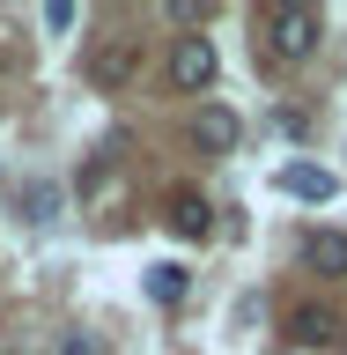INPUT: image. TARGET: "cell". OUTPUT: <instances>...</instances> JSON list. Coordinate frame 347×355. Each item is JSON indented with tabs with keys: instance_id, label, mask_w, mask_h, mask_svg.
Segmentation results:
<instances>
[{
	"instance_id": "cell-1",
	"label": "cell",
	"mask_w": 347,
	"mask_h": 355,
	"mask_svg": "<svg viewBox=\"0 0 347 355\" xmlns=\"http://www.w3.org/2000/svg\"><path fill=\"white\" fill-rule=\"evenodd\" d=\"M259 30H266V52H274V60H310L318 37H326V15L303 8V0H281V8L259 15Z\"/></svg>"
},
{
	"instance_id": "cell-2",
	"label": "cell",
	"mask_w": 347,
	"mask_h": 355,
	"mask_svg": "<svg viewBox=\"0 0 347 355\" xmlns=\"http://www.w3.org/2000/svg\"><path fill=\"white\" fill-rule=\"evenodd\" d=\"M222 60H215V44L207 37H177L170 44V89H185V96H199V89H215Z\"/></svg>"
},
{
	"instance_id": "cell-3",
	"label": "cell",
	"mask_w": 347,
	"mask_h": 355,
	"mask_svg": "<svg viewBox=\"0 0 347 355\" xmlns=\"http://www.w3.org/2000/svg\"><path fill=\"white\" fill-rule=\"evenodd\" d=\"M303 266L318 282H347V230H310L303 237Z\"/></svg>"
},
{
	"instance_id": "cell-4",
	"label": "cell",
	"mask_w": 347,
	"mask_h": 355,
	"mask_svg": "<svg viewBox=\"0 0 347 355\" xmlns=\"http://www.w3.org/2000/svg\"><path fill=\"white\" fill-rule=\"evenodd\" d=\"M163 222H170V237H185V244H193V237H207V230H215V207H207V200L185 185V193H170Z\"/></svg>"
},
{
	"instance_id": "cell-5",
	"label": "cell",
	"mask_w": 347,
	"mask_h": 355,
	"mask_svg": "<svg viewBox=\"0 0 347 355\" xmlns=\"http://www.w3.org/2000/svg\"><path fill=\"white\" fill-rule=\"evenodd\" d=\"M332 333H340V311H332V304H296V311H288V340L332 348Z\"/></svg>"
},
{
	"instance_id": "cell-6",
	"label": "cell",
	"mask_w": 347,
	"mask_h": 355,
	"mask_svg": "<svg viewBox=\"0 0 347 355\" xmlns=\"http://www.w3.org/2000/svg\"><path fill=\"white\" fill-rule=\"evenodd\" d=\"M237 111H229V104H199V119H193V141H199V148H207V155H229V148H237Z\"/></svg>"
},
{
	"instance_id": "cell-7",
	"label": "cell",
	"mask_w": 347,
	"mask_h": 355,
	"mask_svg": "<svg viewBox=\"0 0 347 355\" xmlns=\"http://www.w3.org/2000/svg\"><path fill=\"white\" fill-rule=\"evenodd\" d=\"M133 67H141V52H133V44H111V52H96V60H89V82H96V89H126Z\"/></svg>"
},
{
	"instance_id": "cell-8",
	"label": "cell",
	"mask_w": 347,
	"mask_h": 355,
	"mask_svg": "<svg viewBox=\"0 0 347 355\" xmlns=\"http://www.w3.org/2000/svg\"><path fill=\"white\" fill-rule=\"evenodd\" d=\"M281 193H288V200H332V171H310V163H288V171H281Z\"/></svg>"
},
{
	"instance_id": "cell-9",
	"label": "cell",
	"mask_w": 347,
	"mask_h": 355,
	"mask_svg": "<svg viewBox=\"0 0 347 355\" xmlns=\"http://www.w3.org/2000/svg\"><path fill=\"white\" fill-rule=\"evenodd\" d=\"M185 288H193L185 266H148V296H155V304H185Z\"/></svg>"
},
{
	"instance_id": "cell-10",
	"label": "cell",
	"mask_w": 347,
	"mask_h": 355,
	"mask_svg": "<svg viewBox=\"0 0 347 355\" xmlns=\"http://www.w3.org/2000/svg\"><path fill=\"white\" fill-rule=\"evenodd\" d=\"M74 15H82L74 0H52V8H44V30H74Z\"/></svg>"
},
{
	"instance_id": "cell-11",
	"label": "cell",
	"mask_w": 347,
	"mask_h": 355,
	"mask_svg": "<svg viewBox=\"0 0 347 355\" xmlns=\"http://www.w3.org/2000/svg\"><path fill=\"white\" fill-rule=\"evenodd\" d=\"M22 207H30V222H44V215H52V185H30V193H22Z\"/></svg>"
}]
</instances>
